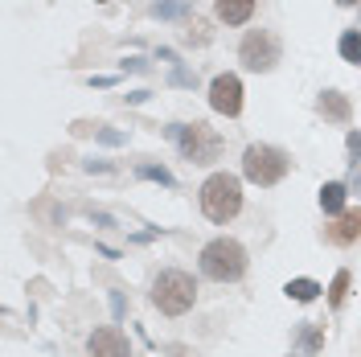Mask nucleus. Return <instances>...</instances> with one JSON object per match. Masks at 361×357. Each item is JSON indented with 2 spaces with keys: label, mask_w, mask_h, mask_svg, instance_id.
Wrapping results in <instances>:
<instances>
[{
  "label": "nucleus",
  "mask_w": 361,
  "mask_h": 357,
  "mask_svg": "<svg viewBox=\"0 0 361 357\" xmlns=\"http://www.w3.org/2000/svg\"><path fill=\"white\" fill-rule=\"evenodd\" d=\"M320 210H324V214H345V185H341V181H329V185L320 189Z\"/></svg>",
  "instance_id": "nucleus-12"
},
{
  "label": "nucleus",
  "mask_w": 361,
  "mask_h": 357,
  "mask_svg": "<svg viewBox=\"0 0 361 357\" xmlns=\"http://www.w3.org/2000/svg\"><path fill=\"white\" fill-rule=\"evenodd\" d=\"M345 291H349V271H337L333 284H329V304H333V308L345 304Z\"/></svg>",
  "instance_id": "nucleus-17"
},
{
  "label": "nucleus",
  "mask_w": 361,
  "mask_h": 357,
  "mask_svg": "<svg viewBox=\"0 0 361 357\" xmlns=\"http://www.w3.org/2000/svg\"><path fill=\"white\" fill-rule=\"evenodd\" d=\"M202 275L218 279V284H234L247 275V246L234 238H214L202 246Z\"/></svg>",
  "instance_id": "nucleus-2"
},
{
  "label": "nucleus",
  "mask_w": 361,
  "mask_h": 357,
  "mask_svg": "<svg viewBox=\"0 0 361 357\" xmlns=\"http://www.w3.org/2000/svg\"><path fill=\"white\" fill-rule=\"evenodd\" d=\"M337 4H361V0H337Z\"/></svg>",
  "instance_id": "nucleus-21"
},
{
  "label": "nucleus",
  "mask_w": 361,
  "mask_h": 357,
  "mask_svg": "<svg viewBox=\"0 0 361 357\" xmlns=\"http://www.w3.org/2000/svg\"><path fill=\"white\" fill-rule=\"evenodd\" d=\"M209 37H214V33H209V25H205L202 17H189V21H185V42L189 45H205Z\"/></svg>",
  "instance_id": "nucleus-14"
},
{
  "label": "nucleus",
  "mask_w": 361,
  "mask_h": 357,
  "mask_svg": "<svg viewBox=\"0 0 361 357\" xmlns=\"http://www.w3.org/2000/svg\"><path fill=\"white\" fill-rule=\"evenodd\" d=\"M140 173H144V177H152V181H160V185H173V177H169L164 169H157V164H144Z\"/></svg>",
  "instance_id": "nucleus-19"
},
{
  "label": "nucleus",
  "mask_w": 361,
  "mask_h": 357,
  "mask_svg": "<svg viewBox=\"0 0 361 357\" xmlns=\"http://www.w3.org/2000/svg\"><path fill=\"white\" fill-rule=\"evenodd\" d=\"M341 58H345V62H353V66L361 62V33H357V29H349V33L341 37Z\"/></svg>",
  "instance_id": "nucleus-16"
},
{
  "label": "nucleus",
  "mask_w": 361,
  "mask_h": 357,
  "mask_svg": "<svg viewBox=\"0 0 361 357\" xmlns=\"http://www.w3.org/2000/svg\"><path fill=\"white\" fill-rule=\"evenodd\" d=\"M152 13L157 17H185L189 13V0H160V4H152Z\"/></svg>",
  "instance_id": "nucleus-18"
},
{
  "label": "nucleus",
  "mask_w": 361,
  "mask_h": 357,
  "mask_svg": "<svg viewBox=\"0 0 361 357\" xmlns=\"http://www.w3.org/2000/svg\"><path fill=\"white\" fill-rule=\"evenodd\" d=\"M288 169H292V157L275 144H250L243 152V177L255 185H275V181H283Z\"/></svg>",
  "instance_id": "nucleus-4"
},
{
  "label": "nucleus",
  "mask_w": 361,
  "mask_h": 357,
  "mask_svg": "<svg viewBox=\"0 0 361 357\" xmlns=\"http://www.w3.org/2000/svg\"><path fill=\"white\" fill-rule=\"evenodd\" d=\"M320 345H324V333L316 325H304V333H300V357H312Z\"/></svg>",
  "instance_id": "nucleus-15"
},
{
  "label": "nucleus",
  "mask_w": 361,
  "mask_h": 357,
  "mask_svg": "<svg viewBox=\"0 0 361 357\" xmlns=\"http://www.w3.org/2000/svg\"><path fill=\"white\" fill-rule=\"evenodd\" d=\"M177 144H180V152H185V160H193V164H214L226 148V140L214 128H205V123L177 128Z\"/></svg>",
  "instance_id": "nucleus-5"
},
{
  "label": "nucleus",
  "mask_w": 361,
  "mask_h": 357,
  "mask_svg": "<svg viewBox=\"0 0 361 357\" xmlns=\"http://www.w3.org/2000/svg\"><path fill=\"white\" fill-rule=\"evenodd\" d=\"M202 210L209 222H230L238 210H243V181L234 177V173H214V177H205L202 185Z\"/></svg>",
  "instance_id": "nucleus-1"
},
{
  "label": "nucleus",
  "mask_w": 361,
  "mask_h": 357,
  "mask_svg": "<svg viewBox=\"0 0 361 357\" xmlns=\"http://www.w3.org/2000/svg\"><path fill=\"white\" fill-rule=\"evenodd\" d=\"M87 353L90 357H132V345H128V337L119 333L115 325H103V329L90 333Z\"/></svg>",
  "instance_id": "nucleus-8"
},
{
  "label": "nucleus",
  "mask_w": 361,
  "mask_h": 357,
  "mask_svg": "<svg viewBox=\"0 0 361 357\" xmlns=\"http://www.w3.org/2000/svg\"><path fill=\"white\" fill-rule=\"evenodd\" d=\"M349 157H361V132H349Z\"/></svg>",
  "instance_id": "nucleus-20"
},
{
  "label": "nucleus",
  "mask_w": 361,
  "mask_h": 357,
  "mask_svg": "<svg viewBox=\"0 0 361 357\" xmlns=\"http://www.w3.org/2000/svg\"><path fill=\"white\" fill-rule=\"evenodd\" d=\"M288 296L300 300V304H308V300L320 296V284H316V279H292V284H288Z\"/></svg>",
  "instance_id": "nucleus-13"
},
{
  "label": "nucleus",
  "mask_w": 361,
  "mask_h": 357,
  "mask_svg": "<svg viewBox=\"0 0 361 357\" xmlns=\"http://www.w3.org/2000/svg\"><path fill=\"white\" fill-rule=\"evenodd\" d=\"M214 13L222 25H247L255 17V0H214Z\"/></svg>",
  "instance_id": "nucleus-11"
},
{
  "label": "nucleus",
  "mask_w": 361,
  "mask_h": 357,
  "mask_svg": "<svg viewBox=\"0 0 361 357\" xmlns=\"http://www.w3.org/2000/svg\"><path fill=\"white\" fill-rule=\"evenodd\" d=\"M279 54H283V45H279V37L271 29H250L247 37H243V45H238V62L247 70H255V74L275 70Z\"/></svg>",
  "instance_id": "nucleus-6"
},
{
  "label": "nucleus",
  "mask_w": 361,
  "mask_h": 357,
  "mask_svg": "<svg viewBox=\"0 0 361 357\" xmlns=\"http://www.w3.org/2000/svg\"><path fill=\"white\" fill-rule=\"evenodd\" d=\"M357 234H361V210H345V214H337L333 226H324V238L337 246H349Z\"/></svg>",
  "instance_id": "nucleus-9"
},
{
  "label": "nucleus",
  "mask_w": 361,
  "mask_h": 357,
  "mask_svg": "<svg viewBox=\"0 0 361 357\" xmlns=\"http://www.w3.org/2000/svg\"><path fill=\"white\" fill-rule=\"evenodd\" d=\"M316 111L324 115L329 123H349V115H353V107H349V99H345L341 90H324V95L316 99Z\"/></svg>",
  "instance_id": "nucleus-10"
},
{
  "label": "nucleus",
  "mask_w": 361,
  "mask_h": 357,
  "mask_svg": "<svg viewBox=\"0 0 361 357\" xmlns=\"http://www.w3.org/2000/svg\"><path fill=\"white\" fill-rule=\"evenodd\" d=\"M209 107L218 115H230V119L243 111V83H238V74H218L209 83Z\"/></svg>",
  "instance_id": "nucleus-7"
},
{
  "label": "nucleus",
  "mask_w": 361,
  "mask_h": 357,
  "mask_svg": "<svg viewBox=\"0 0 361 357\" xmlns=\"http://www.w3.org/2000/svg\"><path fill=\"white\" fill-rule=\"evenodd\" d=\"M193 300H197V284H193V275H185V271H160L157 275V284H152V304H157L164 316L189 313Z\"/></svg>",
  "instance_id": "nucleus-3"
}]
</instances>
